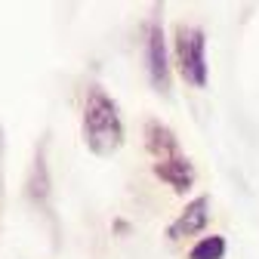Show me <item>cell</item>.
Returning <instances> with one entry per match:
<instances>
[{
	"label": "cell",
	"instance_id": "cell-1",
	"mask_svg": "<svg viewBox=\"0 0 259 259\" xmlns=\"http://www.w3.org/2000/svg\"><path fill=\"white\" fill-rule=\"evenodd\" d=\"M80 133H83V145L96 157H114L123 148L126 130H123L120 108L102 87H90V93H87Z\"/></svg>",
	"mask_w": 259,
	"mask_h": 259
},
{
	"label": "cell",
	"instance_id": "cell-2",
	"mask_svg": "<svg viewBox=\"0 0 259 259\" xmlns=\"http://www.w3.org/2000/svg\"><path fill=\"white\" fill-rule=\"evenodd\" d=\"M173 62L179 77L194 87L204 90L210 80V65H207V34L198 25H176L173 31Z\"/></svg>",
	"mask_w": 259,
	"mask_h": 259
},
{
	"label": "cell",
	"instance_id": "cell-3",
	"mask_svg": "<svg viewBox=\"0 0 259 259\" xmlns=\"http://www.w3.org/2000/svg\"><path fill=\"white\" fill-rule=\"evenodd\" d=\"M145 71H148V80L157 93L170 96L173 74H170V53H167V37H164L160 19L145 22Z\"/></svg>",
	"mask_w": 259,
	"mask_h": 259
},
{
	"label": "cell",
	"instance_id": "cell-4",
	"mask_svg": "<svg viewBox=\"0 0 259 259\" xmlns=\"http://www.w3.org/2000/svg\"><path fill=\"white\" fill-rule=\"evenodd\" d=\"M207 225H210V198L207 194H198V198H191L182 207V213L167 225V238L170 241H185V238L201 235Z\"/></svg>",
	"mask_w": 259,
	"mask_h": 259
},
{
	"label": "cell",
	"instance_id": "cell-5",
	"mask_svg": "<svg viewBox=\"0 0 259 259\" xmlns=\"http://www.w3.org/2000/svg\"><path fill=\"white\" fill-rule=\"evenodd\" d=\"M151 173L160 179V182H167L176 194H185L194 188V179H198V173H194V164L185 157V154H176L170 160H154L151 164Z\"/></svg>",
	"mask_w": 259,
	"mask_h": 259
},
{
	"label": "cell",
	"instance_id": "cell-6",
	"mask_svg": "<svg viewBox=\"0 0 259 259\" xmlns=\"http://www.w3.org/2000/svg\"><path fill=\"white\" fill-rule=\"evenodd\" d=\"M142 136H145V151H148L154 160H170V157L182 154L176 133H173L167 123H160V120H148Z\"/></svg>",
	"mask_w": 259,
	"mask_h": 259
},
{
	"label": "cell",
	"instance_id": "cell-7",
	"mask_svg": "<svg viewBox=\"0 0 259 259\" xmlns=\"http://www.w3.org/2000/svg\"><path fill=\"white\" fill-rule=\"evenodd\" d=\"M28 194H31V201H37V204H47V198H50V173H47L44 148H40V151H37V157H34V170H31Z\"/></svg>",
	"mask_w": 259,
	"mask_h": 259
},
{
	"label": "cell",
	"instance_id": "cell-8",
	"mask_svg": "<svg viewBox=\"0 0 259 259\" xmlns=\"http://www.w3.org/2000/svg\"><path fill=\"white\" fill-rule=\"evenodd\" d=\"M225 253H229L225 235H204L188 250V259H225Z\"/></svg>",
	"mask_w": 259,
	"mask_h": 259
}]
</instances>
